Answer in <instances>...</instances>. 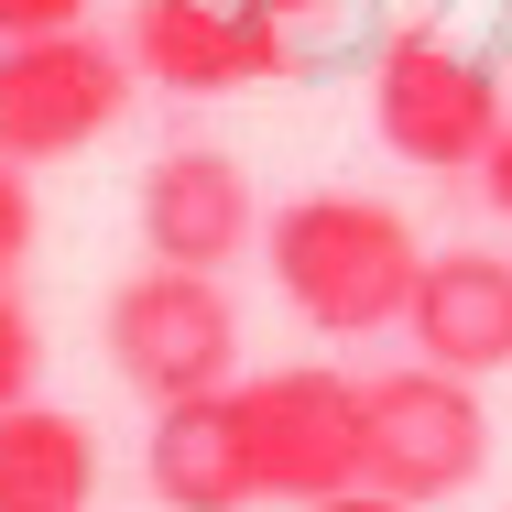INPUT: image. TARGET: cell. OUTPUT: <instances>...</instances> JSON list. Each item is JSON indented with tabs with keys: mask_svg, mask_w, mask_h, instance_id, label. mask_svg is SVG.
<instances>
[{
	"mask_svg": "<svg viewBox=\"0 0 512 512\" xmlns=\"http://www.w3.org/2000/svg\"><path fill=\"white\" fill-rule=\"evenodd\" d=\"M262 262H273V295L306 327L371 338V327H404L425 240H414L404 207L360 197V186H306V197H284L262 218Z\"/></svg>",
	"mask_w": 512,
	"mask_h": 512,
	"instance_id": "obj_1",
	"label": "cell"
},
{
	"mask_svg": "<svg viewBox=\"0 0 512 512\" xmlns=\"http://www.w3.org/2000/svg\"><path fill=\"white\" fill-rule=\"evenodd\" d=\"M502 77L458 44V33H436V22H414L382 44V66H371V131H382V153H404L425 175H480V153L502 142Z\"/></svg>",
	"mask_w": 512,
	"mask_h": 512,
	"instance_id": "obj_2",
	"label": "cell"
},
{
	"mask_svg": "<svg viewBox=\"0 0 512 512\" xmlns=\"http://www.w3.org/2000/svg\"><path fill=\"white\" fill-rule=\"evenodd\" d=\"M240 414H251V469H262V502H338L371 480V393L327 360H295V371H251L240 382Z\"/></svg>",
	"mask_w": 512,
	"mask_h": 512,
	"instance_id": "obj_3",
	"label": "cell"
},
{
	"mask_svg": "<svg viewBox=\"0 0 512 512\" xmlns=\"http://www.w3.org/2000/svg\"><path fill=\"white\" fill-rule=\"evenodd\" d=\"M109 371L142 404H186V393H229L240 382V306L218 273H175L142 262L109 295Z\"/></svg>",
	"mask_w": 512,
	"mask_h": 512,
	"instance_id": "obj_4",
	"label": "cell"
},
{
	"mask_svg": "<svg viewBox=\"0 0 512 512\" xmlns=\"http://www.w3.org/2000/svg\"><path fill=\"white\" fill-rule=\"evenodd\" d=\"M142 66L120 33H33V44H0V164H66L88 153L109 120L131 109Z\"/></svg>",
	"mask_w": 512,
	"mask_h": 512,
	"instance_id": "obj_5",
	"label": "cell"
},
{
	"mask_svg": "<svg viewBox=\"0 0 512 512\" xmlns=\"http://www.w3.org/2000/svg\"><path fill=\"white\" fill-rule=\"evenodd\" d=\"M371 491H404V502H447L491 469V404L480 382L404 360V371H371Z\"/></svg>",
	"mask_w": 512,
	"mask_h": 512,
	"instance_id": "obj_6",
	"label": "cell"
},
{
	"mask_svg": "<svg viewBox=\"0 0 512 512\" xmlns=\"http://www.w3.org/2000/svg\"><path fill=\"white\" fill-rule=\"evenodd\" d=\"M251 240H262V197H251V164L240 153H218V142L153 153V175H142V262L229 273Z\"/></svg>",
	"mask_w": 512,
	"mask_h": 512,
	"instance_id": "obj_7",
	"label": "cell"
},
{
	"mask_svg": "<svg viewBox=\"0 0 512 512\" xmlns=\"http://www.w3.org/2000/svg\"><path fill=\"white\" fill-rule=\"evenodd\" d=\"M131 66L153 77V88H175V99H218V88H240V77H273V66H295V33L251 0V11H229V0H131Z\"/></svg>",
	"mask_w": 512,
	"mask_h": 512,
	"instance_id": "obj_8",
	"label": "cell"
},
{
	"mask_svg": "<svg viewBox=\"0 0 512 512\" xmlns=\"http://www.w3.org/2000/svg\"><path fill=\"white\" fill-rule=\"evenodd\" d=\"M404 338H414V360H436V371H458V382L512 371V251H480V240L425 251Z\"/></svg>",
	"mask_w": 512,
	"mask_h": 512,
	"instance_id": "obj_9",
	"label": "cell"
},
{
	"mask_svg": "<svg viewBox=\"0 0 512 512\" xmlns=\"http://www.w3.org/2000/svg\"><path fill=\"white\" fill-rule=\"evenodd\" d=\"M142 480H153V502H164V512H251V502H262L240 382H229V393H186V404H153Z\"/></svg>",
	"mask_w": 512,
	"mask_h": 512,
	"instance_id": "obj_10",
	"label": "cell"
},
{
	"mask_svg": "<svg viewBox=\"0 0 512 512\" xmlns=\"http://www.w3.org/2000/svg\"><path fill=\"white\" fill-rule=\"evenodd\" d=\"M99 502V436L66 404L0 414V512H88Z\"/></svg>",
	"mask_w": 512,
	"mask_h": 512,
	"instance_id": "obj_11",
	"label": "cell"
},
{
	"mask_svg": "<svg viewBox=\"0 0 512 512\" xmlns=\"http://www.w3.org/2000/svg\"><path fill=\"white\" fill-rule=\"evenodd\" d=\"M11 404H44V327L22 306V284H0V414Z\"/></svg>",
	"mask_w": 512,
	"mask_h": 512,
	"instance_id": "obj_12",
	"label": "cell"
},
{
	"mask_svg": "<svg viewBox=\"0 0 512 512\" xmlns=\"http://www.w3.org/2000/svg\"><path fill=\"white\" fill-rule=\"evenodd\" d=\"M33 251V164H0V284L22 273Z\"/></svg>",
	"mask_w": 512,
	"mask_h": 512,
	"instance_id": "obj_13",
	"label": "cell"
},
{
	"mask_svg": "<svg viewBox=\"0 0 512 512\" xmlns=\"http://www.w3.org/2000/svg\"><path fill=\"white\" fill-rule=\"evenodd\" d=\"M99 0H0V44H33V33H77Z\"/></svg>",
	"mask_w": 512,
	"mask_h": 512,
	"instance_id": "obj_14",
	"label": "cell"
},
{
	"mask_svg": "<svg viewBox=\"0 0 512 512\" xmlns=\"http://www.w3.org/2000/svg\"><path fill=\"white\" fill-rule=\"evenodd\" d=\"M480 197H491V218L512 229V120H502V142L480 153Z\"/></svg>",
	"mask_w": 512,
	"mask_h": 512,
	"instance_id": "obj_15",
	"label": "cell"
},
{
	"mask_svg": "<svg viewBox=\"0 0 512 512\" xmlns=\"http://www.w3.org/2000/svg\"><path fill=\"white\" fill-rule=\"evenodd\" d=\"M316 512H425V502H404V491H371V480H360V491H338V502H316Z\"/></svg>",
	"mask_w": 512,
	"mask_h": 512,
	"instance_id": "obj_16",
	"label": "cell"
}]
</instances>
